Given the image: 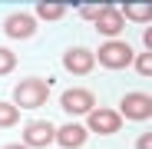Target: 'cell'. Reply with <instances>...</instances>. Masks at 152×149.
I'll list each match as a JSON object with an SVG mask.
<instances>
[{"instance_id":"14","label":"cell","mask_w":152,"mask_h":149,"mask_svg":"<svg viewBox=\"0 0 152 149\" xmlns=\"http://www.w3.org/2000/svg\"><path fill=\"white\" fill-rule=\"evenodd\" d=\"M13 70H17V53L10 46H0V76H7Z\"/></svg>"},{"instance_id":"5","label":"cell","mask_w":152,"mask_h":149,"mask_svg":"<svg viewBox=\"0 0 152 149\" xmlns=\"http://www.w3.org/2000/svg\"><path fill=\"white\" fill-rule=\"evenodd\" d=\"M116 113L126 116V119H132V123H145L152 116V96H145V93H126L119 99V109Z\"/></svg>"},{"instance_id":"18","label":"cell","mask_w":152,"mask_h":149,"mask_svg":"<svg viewBox=\"0 0 152 149\" xmlns=\"http://www.w3.org/2000/svg\"><path fill=\"white\" fill-rule=\"evenodd\" d=\"M142 43L149 46V53H152V30H145V33H142Z\"/></svg>"},{"instance_id":"17","label":"cell","mask_w":152,"mask_h":149,"mask_svg":"<svg viewBox=\"0 0 152 149\" xmlns=\"http://www.w3.org/2000/svg\"><path fill=\"white\" fill-rule=\"evenodd\" d=\"M136 149H152V133H142L136 139Z\"/></svg>"},{"instance_id":"19","label":"cell","mask_w":152,"mask_h":149,"mask_svg":"<svg viewBox=\"0 0 152 149\" xmlns=\"http://www.w3.org/2000/svg\"><path fill=\"white\" fill-rule=\"evenodd\" d=\"M0 149H27L23 142H7V146H0Z\"/></svg>"},{"instance_id":"16","label":"cell","mask_w":152,"mask_h":149,"mask_svg":"<svg viewBox=\"0 0 152 149\" xmlns=\"http://www.w3.org/2000/svg\"><path fill=\"white\" fill-rule=\"evenodd\" d=\"M99 10H103V4H80V17L83 20H96Z\"/></svg>"},{"instance_id":"10","label":"cell","mask_w":152,"mask_h":149,"mask_svg":"<svg viewBox=\"0 0 152 149\" xmlns=\"http://www.w3.org/2000/svg\"><path fill=\"white\" fill-rule=\"evenodd\" d=\"M86 126H83V123H63V126H56V136H53V142H60L63 149H80L83 142H86Z\"/></svg>"},{"instance_id":"7","label":"cell","mask_w":152,"mask_h":149,"mask_svg":"<svg viewBox=\"0 0 152 149\" xmlns=\"http://www.w3.org/2000/svg\"><path fill=\"white\" fill-rule=\"evenodd\" d=\"M4 33H7V40H30V37L37 33L33 13H23V10L7 13V17H4Z\"/></svg>"},{"instance_id":"3","label":"cell","mask_w":152,"mask_h":149,"mask_svg":"<svg viewBox=\"0 0 152 149\" xmlns=\"http://www.w3.org/2000/svg\"><path fill=\"white\" fill-rule=\"evenodd\" d=\"M122 129V116L116 109H106V106H99L93 113H86V133H96V136H113Z\"/></svg>"},{"instance_id":"8","label":"cell","mask_w":152,"mask_h":149,"mask_svg":"<svg viewBox=\"0 0 152 149\" xmlns=\"http://www.w3.org/2000/svg\"><path fill=\"white\" fill-rule=\"evenodd\" d=\"M93 23H96V33H103L106 40H119V33L126 30V20H122L119 7H113V4H103V10Z\"/></svg>"},{"instance_id":"11","label":"cell","mask_w":152,"mask_h":149,"mask_svg":"<svg viewBox=\"0 0 152 149\" xmlns=\"http://www.w3.org/2000/svg\"><path fill=\"white\" fill-rule=\"evenodd\" d=\"M66 7L69 4H46V0H40L37 10H33V20H43V23H56L66 17Z\"/></svg>"},{"instance_id":"15","label":"cell","mask_w":152,"mask_h":149,"mask_svg":"<svg viewBox=\"0 0 152 149\" xmlns=\"http://www.w3.org/2000/svg\"><path fill=\"white\" fill-rule=\"evenodd\" d=\"M132 66H136V73H139V76H152V53L145 50V53L132 57Z\"/></svg>"},{"instance_id":"4","label":"cell","mask_w":152,"mask_h":149,"mask_svg":"<svg viewBox=\"0 0 152 149\" xmlns=\"http://www.w3.org/2000/svg\"><path fill=\"white\" fill-rule=\"evenodd\" d=\"M60 106H63V113H69V116H86V113L96 109V96H93L89 90H83V86H69V90L60 96Z\"/></svg>"},{"instance_id":"12","label":"cell","mask_w":152,"mask_h":149,"mask_svg":"<svg viewBox=\"0 0 152 149\" xmlns=\"http://www.w3.org/2000/svg\"><path fill=\"white\" fill-rule=\"evenodd\" d=\"M119 13H122V20H132V23H149L152 20L149 4H126V7H119Z\"/></svg>"},{"instance_id":"2","label":"cell","mask_w":152,"mask_h":149,"mask_svg":"<svg viewBox=\"0 0 152 149\" xmlns=\"http://www.w3.org/2000/svg\"><path fill=\"white\" fill-rule=\"evenodd\" d=\"M132 46L126 43V40H106L103 46L93 53V60L99 66H106V70H126V66H132Z\"/></svg>"},{"instance_id":"1","label":"cell","mask_w":152,"mask_h":149,"mask_svg":"<svg viewBox=\"0 0 152 149\" xmlns=\"http://www.w3.org/2000/svg\"><path fill=\"white\" fill-rule=\"evenodd\" d=\"M46 99H50V83L43 76H23L13 86V99L10 103L17 109H40V106H46Z\"/></svg>"},{"instance_id":"13","label":"cell","mask_w":152,"mask_h":149,"mask_svg":"<svg viewBox=\"0 0 152 149\" xmlns=\"http://www.w3.org/2000/svg\"><path fill=\"white\" fill-rule=\"evenodd\" d=\"M20 123V109L10 103V99H0V129H10Z\"/></svg>"},{"instance_id":"6","label":"cell","mask_w":152,"mask_h":149,"mask_svg":"<svg viewBox=\"0 0 152 149\" xmlns=\"http://www.w3.org/2000/svg\"><path fill=\"white\" fill-rule=\"evenodd\" d=\"M53 136H56V126L50 119H30L23 126V146L27 149H43L53 142Z\"/></svg>"},{"instance_id":"9","label":"cell","mask_w":152,"mask_h":149,"mask_svg":"<svg viewBox=\"0 0 152 149\" xmlns=\"http://www.w3.org/2000/svg\"><path fill=\"white\" fill-rule=\"evenodd\" d=\"M96 60H93V50L89 46H69L63 53V70L73 73V76H86V73H93Z\"/></svg>"}]
</instances>
